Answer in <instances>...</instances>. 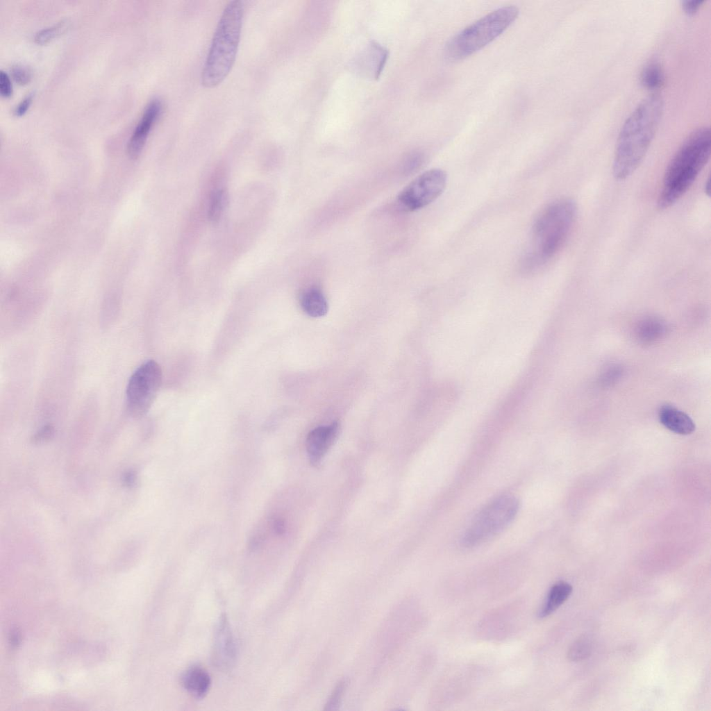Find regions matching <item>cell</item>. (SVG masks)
I'll list each match as a JSON object with an SVG mask.
<instances>
[{"mask_svg":"<svg viewBox=\"0 0 711 711\" xmlns=\"http://www.w3.org/2000/svg\"><path fill=\"white\" fill-rule=\"evenodd\" d=\"M703 3V0H685L681 2V6L686 13L693 15L697 12Z\"/></svg>","mask_w":711,"mask_h":711,"instance_id":"obj_27","label":"cell"},{"mask_svg":"<svg viewBox=\"0 0 711 711\" xmlns=\"http://www.w3.org/2000/svg\"><path fill=\"white\" fill-rule=\"evenodd\" d=\"M237 648L227 617L224 614L217 625L212 649V662L221 669H230L235 663Z\"/></svg>","mask_w":711,"mask_h":711,"instance_id":"obj_9","label":"cell"},{"mask_svg":"<svg viewBox=\"0 0 711 711\" xmlns=\"http://www.w3.org/2000/svg\"><path fill=\"white\" fill-rule=\"evenodd\" d=\"M346 683L344 681L340 682L338 685L334 689L331 696L328 700L324 710H335L342 696L344 689L345 688Z\"/></svg>","mask_w":711,"mask_h":711,"instance_id":"obj_23","label":"cell"},{"mask_svg":"<svg viewBox=\"0 0 711 711\" xmlns=\"http://www.w3.org/2000/svg\"><path fill=\"white\" fill-rule=\"evenodd\" d=\"M161 382L162 370L154 360L146 361L134 371L126 391L127 409L133 417H141L149 410Z\"/></svg>","mask_w":711,"mask_h":711,"instance_id":"obj_7","label":"cell"},{"mask_svg":"<svg viewBox=\"0 0 711 711\" xmlns=\"http://www.w3.org/2000/svg\"><path fill=\"white\" fill-rule=\"evenodd\" d=\"M53 434V428L51 426H45L41 428L34 436V442H41L49 440Z\"/></svg>","mask_w":711,"mask_h":711,"instance_id":"obj_28","label":"cell"},{"mask_svg":"<svg viewBox=\"0 0 711 711\" xmlns=\"http://www.w3.org/2000/svg\"><path fill=\"white\" fill-rule=\"evenodd\" d=\"M339 432V425L333 422L312 430L306 439V449L310 462L317 465L333 445Z\"/></svg>","mask_w":711,"mask_h":711,"instance_id":"obj_11","label":"cell"},{"mask_svg":"<svg viewBox=\"0 0 711 711\" xmlns=\"http://www.w3.org/2000/svg\"><path fill=\"white\" fill-rule=\"evenodd\" d=\"M273 528L278 535H282L285 530V522L281 519H276L274 521Z\"/></svg>","mask_w":711,"mask_h":711,"instance_id":"obj_29","label":"cell"},{"mask_svg":"<svg viewBox=\"0 0 711 711\" xmlns=\"http://www.w3.org/2000/svg\"><path fill=\"white\" fill-rule=\"evenodd\" d=\"M664 81V74L660 64L651 62L646 65L640 74L642 85L649 90L660 88Z\"/></svg>","mask_w":711,"mask_h":711,"instance_id":"obj_18","label":"cell"},{"mask_svg":"<svg viewBox=\"0 0 711 711\" xmlns=\"http://www.w3.org/2000/svg\"><path fill=\"white\" fill-rule=\"evenodd\" d=\"M660 423L669 430L680 435H689L695 430V424L691 417L676 408L665 405L658 412Z\"/></svg>","mask_w":711,"mask_h":711,"instance_id":"obj_13","label":"cell"},{"mask_svg":"<svg viewBox=\"0 0 711 711\" xmlns=\"http://www.w3.org/2000/svg\"><path fill=\"white\" fill-rule=\"evenodd\" d=\"M705 192L707 193V195L710 196V179H708L707 181V183H705Z\"/></svg>","mask_w":711,"mask_h":711,"instance_id":"obj_31","label":"cell"},{"mask_svg":"<svg viewBox=\"0 0 711 711\" xmlns=\"http://www.w3.org/2000/svg\"><path fill=\"white\" fill-rule=\"evenodd\" d=\"M124 481L127 486H132L136 481V475L133 471L127 472L124 476Z\"/></svg>","mask_w":711,"mask_h":711,"instance_id":"obj_30","label":"cell"},{"mask_svg":"<svg viewBox=\"0 0 711 711\" xmlns=\"http://www.w3.org/2000/svg\"><path fill=\"white\" fill-rule=\"evenodd\" d=\"M11 75L13 79L19 84H26L31 78V71L22 65H15L11 68Z\"/></svg>","mask_w":711,"mask_h":711,"instance_id":"obj_22","label":"cell"},{"mask_svg":"<svg viewBox=\"0 0 711 711\" xmlns=\"http://www.w3.org/2000/svg\"><path fill=\"white\" fill-rule=\"evenodd\" d=\"M181 683L192 696L196 699H201L209 691L211 678L205 669L199 666H193L182 674Z\"/></svg>","mask_w":711,"mask_h":711,"instance_id":"obj_15","label":"cell"},{"mask_svg":"<svg viewBox=\"0 0 711 711\" xmlns=\"http://www.w3.org/2000/svg\"><path fill=\"white\" fill-rule=\"evenodd\" d=\"M243 15L241 1H231L224 8L201 73V83L205 87L217 86L231 72L240 40Z\"/></svg>","mask_w":711,"mask_h":711,"instance_id":"obj_4","label":"cell"},{"mask_svg":"<svg viewBox=\"0 0 711 711\" xmlns=\"http://www.w3.org/2000/svg\"><path fill=\"white\" fill-rule=\"evenodd\" d=\"M12 84L8 74L3 71H0V92L3 97H9L12 94Z\"/></svg>","mask_w":711,"mask_h":711,"instance_id":"obj_25","label":"cell"},{"mask_svg":"<svg viewBox=\"0 0 711 711\" xmlns=\"http://www.w3.org/2000/svg\"><path fill=\"white\" fill-rule=\"evenodd\" d=\"M387 54L384 47L371 42L356 60V69L365 75L377 78L384 67Z\"/></svg>","mask_w":711,"mask_h":711,"instance_id":"obj_12","label":"cell"},{"mask_svg":"<svg viewBox=\"0 0 711 711\" xmlns=\"http://www.w3.org/2000/svg\"><path fill=\"white\" fill-rule=\"evenodd\" d=\"M592 642L589 637L583 636L571 644L568 651V658L571 661H580L589 656Z\"/></svg>","mask_w":711,"mask_h":711,"instance_id":"obj_20","label":"cell"},{"mask_svg":"<svg viewBox=\"0 0 711 711\" xmlns=\"http://www.w3.org/2000/svg\"><path fill=\"white\" fill-rule=\"evenodd\" d=\"M519 508L514 496H501L485 505L476 515L462 538L466 546L480 544L503 530L515 518Z\"/></svg>","mask_w":711,"mask_h":711,"instance_id":"obj_6","label":"cell"},{"mask_svg":"<svg viewBox=\"0 0 711 711\" xmlns=\"http://www.w3.org/2000/svg\"><path fill=\"white\" fill-rule=\"evenodd\" d=\"M664 110L658 92L645 97L631 112L619 131L614 150L612 173L626 180L639 166L655 137Z\"/></svg>","mask_w":711,"mask_h":711,"instance_id":"obj_1","label":"cell"},{"mask_svg":"<svg viewBox=\"0 0 711 711\" xmlns=\"http://www.w3.org/2000/svg\"><path fill=\"white\" fill-rule=\"evenodd\" d=\"M228 202V194L225 189H220L212 194L208 207V219L213 223L221 218Z\"/></svg>","mask_w":711,"mask_h":711,"instance_id":"obj_19","label":"cell"},{"mask_svg":"<svg viewBox=\"0 0 711 711\" xmlns=\"http://www.w3.org/2000/svg\"><path fill=\"white\" fill-rule=\"evenodd\" d=\"M667 332V326L661 319L648 316L639 319L635 326L633 333L637 342L644 345L653 344L662 339Z\"/></svg>","mask_w":711,"mask_h":711,"instance_id":"obj_14","label":"cell"},{"mask_svg":"<svg viewBox=\"0 0 711 711\" xmlns=\"http://www.w3.org/2000/svg\"><path fill=\"white\" fill-rule=\"evenodd\" d=\"M67 20H60L56 24L38 31L34 40L38 44L45 43L62 33L68 26Z\"/></svg>","mask_w":711,"mask_h":711,"instance_id":"obj_21","label":"cell"},{"mask_svg":"<svg viewBox=\"0 0 711 711\" xmlns=\"http://www.w3.org/2000/svg\"><path fill=\"white\" fill-rule=\"evenodd\" d=\"M519 9L507 6L496 9L481 17L453 37L444 49L451 61L462 60L494 40L517 18Z\"/></svg>","mask_w":711,"mask_h":711,"instance_id":"obj_5","label":"cell"},{"mask_svg":"<svg viewBox=\"0 0 711 711\" xmlns=\"http://www.w3.org/2000/svg\"><path fill=\"white\" fill-rule=\"evenodd\" d=\"M711 132L708 126L694 130L668 164L658 206L666 209L675 204L693 184L710 156Z\"/></svg>","mask_w":711,"mask_h":711,"instance_id":"obj_2","label":"cell"},{"mask_svg":"<svg viewBox=\"0 0 711 711\" xmlns=\"http://www.w3.org/2000/svg\"><path fill=\"white\" fill-rule=\"evenodd\" d=\"M602 376V380L605 384H611L614 381H616L621 375L622 370L617 365L610 366Z\"/></svg>","mask_w":711,"mask_h":711,"instance_id":"obj_24","label":"cell"},{"mask_svg":"<svg viewBox=\"0 0 711 711\" xmlns=\"http://www.w3.org/2000/svg\"><path fill=\"white\" fill-rule=\"evenodd\" d=\"M572 587L564 581L555 583L550 589L543 606L538 613L540 618L546 617L555 612L570 596Z\"/></svg>","mask_w":711,"mask_h":711,"instance_id":"obj_16","label":"cell"},{"mask_svg":"<svg viewBox=\"0 0 711 711\" xmlns=\"http://www.w3.org/2000/svg\"><path fill=\"white\" fill-rule=\"evenodd\" d=\"M33 96V93L30 92L23 99H22L15 107L13 110L14 115L20 116L24 114L31 103Z\"/></svg>","mask_w":711,"mask_h":711,"instance_id":"obj_26","label":"cell"},{"mask_svg":"<svg viewBox=\"0 0 711 711\" xmlns=\"http://www.w3.org/2000/svg\"><path fill=\"white\" fill-rule=\"evenodd\" d=\"M162 108V102L158 99H152L146 106L127 144V153L131 158L135 159L141 153L149 132L160 115Z\"/></svg>","mask_w":711,"mask_h":711,"instance_id":"obj_10","label":"cell"},{"mask_svg":"<svg viewBox=\"0 0 711 711\" xmlns=\"http://www.w3.org/2000/svg\"><path fill=\"white\" fill-rule=\"evenodd\" d=\"M577 212L575 201L558 199L548 205L537 217L532 229V244L524 266L532 271L546 263L564 244Z\"/></svg>","mask_w":711,"mask_h":711,"instance_id":"obj_3","label":"cell"},{"mask_svg":"<svg viewBox=\"0 0 711 711\" xmlns=\"http://www.w3.org/2000/svg\"><path fill=\"white\" fill-rule=\"evenodd\" d=\"M301 306L310 317H320L328 311V303L323 292L316 287L306 290L301 297Z\"/></svg>","mask_w":711,"mask_h":711,"instance_id":"obj_17","label":"cell"},{"mask_svg":"<svg viewBox=\"0 0 711 711\" xmlns=\"http://www.w3.org/2000/svg\"><path fill=\"white\" fill-rule=\"evenodd\" d=\"M446 174L440 169L424 172L398 195L399 205L405 211L421 209L434 201L445 189Z\"/></svg>","mask_w":711,"mask_h":711,"instance_id":"obj_8","label":"cell"}]
</instances>
